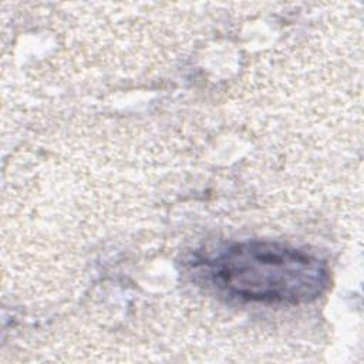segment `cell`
I'll use <instances>...</instances> for the list:
<instances>
[{
    "label": "cell",
    "mask_w": 364,
    "mask_h": 364,
    "mask_svg": "<svg viewBox=\"0 0 364 364\" xmlns=\"http://www.w3.org/2000/svg\"><path fill=\"white\" fill-rule=\"evenodd\" d=\"M205 279L223 294L264 304H301L324 293L327 264L317 256L270 240H242L206 256Z\"/></svg>",
    "instance_id": "cell-1"
}]
</instances>
